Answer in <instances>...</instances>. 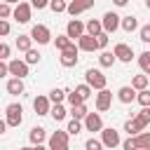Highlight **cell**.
Instances as JSON below:
<instances>
[{"mask_svg":"<svg viewBox=\"0 0 150 150\" xmlns=\"http://www.w3.org/2000/svg\"><path fill=\"white\" fill-rule=\"evenodd\" d=\"M117 98H120V103L129 105V103L136 101V89H134V87H120V89H117Z\"/></svg>","mask_w":150,"mask_h":150,"instance_id":"obj_17","label":"cell"},{"mask_svg":"<svg viewBox=\"0 0 150 150\" xmlns=\"http://www.w3.org/2000/svg\"><path fill=\"white\" fill-rule=\"evenodd\" d=\"M5 75H9V68H7V63L0 59V77H5Z\"/></svg>","mask_w":150,"mask_h":150,"instance_id":"obj_47","label":"cell"},{"mask_svg":"<svg viewBox=\"0 0 150 150\" xmlns=\"http://www.w3.org/2000/svg\"><path fill=\"white\" fill-rule=\"evenodd\" d=\"M136 101L141 103V108H145V105H150V89H141V91L136 94Z\"/></svg>","mask_w":150,"mask_h":150,"instance_id":"obj_35","label":"cell"},{"mask_svg":"<svg viewBox=\"0 0 150 150\" xmlns=\"http://www.w3.org/2000/svg\"><path fill=\"white\" fill-rule=\"evenodd\" d=\"M75 91L82 96V101H87V98L91 96V87H89L87 82H84V84H77V87H75Z\"/></svg>","mask_w":150,"mask_h":150,"instance_id":"obj_37","label":"cell"},{"mask_svg":"<svg viewBox=\"0 0 150 150\" xmlns=\"http://www.w3.org/2000/svg\"><path fill=\"white\" fill-rule=\"evenodd\" d=\"M16 49H19V52L33 49V38H30V35H19V38H16Z\"/></svg>","mask_w":150,"mask_h":150,"instance_id":"obj_22","label":"cell"},{"mask_svg":"<svg viewBox=\"0 0 150 150\" xmlns=\"http://www.w3.org/2000/svg\"><path fill=\"white\" fill-rule=\"evenodd\" d=\"M148 89H150V82H148Z\"/></svg>","mask_w":150,"mask_h":150,"instance_id":"obj_55","label":"cell"},{"mask_svg":"<svg viewBox=\"0 0 150 150\" xmlns=\"http://www.w3.org/2000/svg\"><path fill=\"white\" fill-rule=\"evenodd\" d=\"M54 45H56L59 52H63V49H68V47L73 45V40H70L68 35H56V38H54Z\"/></svg>","mask_w":150,"mask_h":150,"instance_id":"obj_31","label":"cell"},{"mask_svg":"<svg viewBox=\"0 0 150 150\" xmlns=\"http://www.w3.org/2000/svg\"><path fill=\"white\" fill-rule=\"evenodd\" d=\"M77 54H80V47L73 42L68 49H63V52H61V56H59L61 66H63V68H73V66H77V61H80V56H77Z\"/></svg>","mask_w":150,"mask_h":150,"instance_id":"obj_4","label":"cell"},{"mask_svg":"<svg viewBox=\"0 0 150 150\" xmlns=\"http://www.w3.org/2000/svg\"><path fill=\"white\" fill-rule=\"evenodd\" d=\"M138 35H141V42H150V23L141 26L138 28Z\"/></svg>","mask_w":150,"mask_h":150,"instance_id":"obj_42","label":"cell"},{"mask_svg":"<svg viewBox=\"0 0 150 150\" xmlns=\"http://www.w3.org/2000/svg\"><path fill=\"white\" fill-rule=\"evenodd\" d=\"M0 45H2V42H0Z\"/></svg>","mask_w":150,"mask_h":150,"instance_id":"obj_56","label":"cell"},{"mask_svg":"<svg viewBox=\"0 0 150 150\" xmlns=\"http://www.w3.org/2000/svg\"><path fill=\"white\" fill-rule=\"evenodd\" d=\"M66 98H68V103H70V105H77V103H84V101H82V96H80V94H77L75 89H73V91H68V94H66Z\"/></svg>","mask_w":150,"mask_h":150,"instance_id":"obj_39","label":"cell"},{"mask_svg":"<svg viewBox=\"0 0 150 150\" xmlns=\"http://www.w3.org/2000/svg\"><path fill=\"white\" fill-rule=\"evenodd\" d=\"M7 131V120H0V136Z\"/></svg>","mask_w":150,"mask_h":150,"instance_id":"obj_48","label":"cell"},{"mask_svg":"<svg viewBox=\"0 0 150 150\" xmlns=\"http://www.w3.org/2000/svg\"><path fill=\"white\" fill-rule=\"evenodd\" d=\"M91 7H94V0H70L66 12H68L70 16H77V14H82V12L91 9Z\"/></svg>","mask_w":150,"mask_h":150,"instance_id":"obj_10","label":"cell"},{"mask_svg":"<svg viewBox=\"0 0 150 150\" xmlns=\"http://www.w3.org/2000/svg\"><path fill=\"white\" fill-rule=\"evenodd\" d=\"M7 94H12V96L23 94V80H21V77H12V80H7Z\"/></svg>","mask_w":150,"mask_h":150,"instance_id":"obj_19","label":"cell"},{"mask_svg":"<svg viewBox=\"0 0 150 150\" xmlns=\"http://www.w3.org/2000/svg\"><path fill=\"white\" fill-rule=\"evenodd\" d=\"M30 38H33V42H38V45H49V42H52V33H49V28H47L45 23H35V26L30 28Z\"/></svg>","mask_w":150,"mask_h":150,"instance_id":"obj_6","label":"cell"},{"mask_svg":"<svg viewBox=\"0 0 150 150\" xmlns=\"http://www.w3.org/2000/svg\"><path fill=\"white\" fill-rule=\"evenodd\" d=\"M138 66H141V70L150 77V52H143V54H138Z\"/></svg>","mask_w":150,"mask_h":150,"instance_id":"obj_30","label":"cell"},{"mask_svg":"<svg viewBox=\"0 0 150 150\" xmlns=\"http://www.w3.org/2000/svg\"><path fill=\"white\" fill-rule=\"evenodd\" d=\"M2 2H9L12 5V2H21V0H2Z\"/></svg>","mask_w":150,"mask_h":150,"instance_id":"obj_52","label":"cell"},{"mask_svg":"<svg viewBox=\"0 0 150 150\" xmlns=\"http://www.w3.org/2000/svg\"><path fill=\"white\" fill-rule=\"evenodd\" d=\"M5 120H7V127H19L21 122H23V108H21V103H9L7 108H5Z\"/></svg>","mask_w":150,"mask_h":150,"instance_id":"obj_2","label":"cell"},{"mask_svg":"<svg viewBox=\"0 0 150 150\" xmlns=\"http://www.w3.org/2000/svg\"><path fill=\"white\" fill-rule=\"evenodd\" d=\"M87 33V28H84V23L80 21V19H70L68 21V26H66V35L70 38V40H77V38H82Z\"/></svg>","mask_w":150,"mask_h":150,"instance_id":"obj_9","label":"cell"},{"mask_svg":"<svg viewBox=\"0 0 150 150\" xmlns=\"http://www.w3.org/2000/svg\"><path fill=\"white\" fill-rule=\"evenodd\" d=\"M110 105H112V91L101 89V91L96 94V110H98V112H105Z\"/></svg>","mask_w":150,"mask_h":150,"instance_id":"obj_13","label":"cell"},{"mask_svg":"<svg viewBox=\"0 0 150 150\" xmlns=\"http://www.w3.org/2000/svg\"><path fill=\"white\" fill-rule=\"evenodd\" d=\"M30 12H33V5H30V2H16L12 16H14V21H19V23H28V21H30Z\"/></svg>","mask_w":150,"mask_h":150,"instance_id":"obj_7","label":"cell"},{"mask_svg":"<svg viewBox=\"0 0 150 150\" xmlns=\"http://www.w3.org/2000/svg\"><path fill=\"white\" fill-rule=\"evenodd\" d=\"M145 7H148V9H150V0H145Z\"/></svg>","mask_w":150,"mask_h":150,"instance_id":"obj_53","label":"cell"},{"mask_svg":"<svg viewBox=\"0 0 150 150\" xmlns=\"http://www.w3.org/2000/svg\"><path fill=\"white\" fill-rule=\"evenodd\" d=\"M124 131H127L129 136H136V134H141L143 129H141V124H138L136 117H134V120H127V122H124Z\"/></svg>","mask_w":150,"mask_h":150,"instance_id":"obj_29","label":"cell"},{"mask_svg":"<svg viewBox=\"0 0 150 150\" xmlns=\"http://www.w3.org/2000/svg\"><path fill=\"white\" fill-rule=\"evenodd\" d=\"M112 52H115L117 61H122V63H131V59H134V49H131L127 42H117Z\"/></svg>","mask_w":150,"mask_h":150,"instance_id":"obj_11","label":"cell"},{"mask_svg":"<svg viewBox=\"0 0 150 150\" xmlns=\"http://www.w3.org/2000/svg\"><path fill=\"white\" fill-rule=\"evenodd\" d=\"M19 150H35V145H23V148H19Z\"/></svg>","mask_w":150,"mask_h":150,"instance_id":"obj_50","label":"cell"},{"mask_svg":"<svg viewBox=\"0 0 150 150\" xmlns=\"http://www.w3.org/2000/svg\"><path fill=\"white\" fill-rule=\"evenodd\" d=\"M84 129H87V131H101V129H103L101 115H98V112H87V117H84Z\"/></svg>","mask_w":150,"mask_h":150,"instance_id":"obj_16","label":"cell"},{"mask_svg":"<svg viewBox=\"0 0 150 150\" xmlns=\"http://www.w3.org/2000/svg\"><path fill=\"white\" fill-rule=\"evenodd\" d=\"M49 115L54 117V122H61V120H66V108H63V103H54L52 105V110H49Z\"/></svg>","mask_w":150,"mask_h":150,"instance_id":"obj_24","label":"cell"},{"mask_svg":"<svg viewBox=\"0 0 150 150\" xmlns=\"http://www.w3.org/2000/svg\"><path fill=\"white\" fill-rule=\"evenodd\" d=\"M134 141H136V148H150V131H141V134H136L134 136Z\"/></svg>","mask_w":150,"mask_h":150,"instance_id":"obj_28","label":"cell"},{"mask_svg":"<svg viewBox=\"0 0 150 150\" xmlns=\"http://www.w3.org/2000/svg\"><path fill=\"white\" fill-rule=\"evenodd\" d=\"M96 40H98V49H105V47H108V40H110V33L103 30V33L96 35Z\"/></svg>","mask_w":150,"mask_h":150,"instance_id":"obj_40","label":"cell"},{"mask_svg":"<svg viewBox=\"0 0 150 150\" xmlns=\"http://www.w3.org/2000/svg\"><path fill=\"white\" fill-rule=\"evenodd\" d=\"M115 61H117L115 52H105V49H101V54H98V63H101L103 68H110Z\"/></svg>","mask_w":150,"mask_h":150,"instance_id":"obj_20","label":"cell"},{"mask_svg":"<svg viewBox=\"0 0 150 150\" xmlns=\"http://www.w3.org/2000/svg\"><path fill=\"white\" fill-rule=\"evenodd\" d=\"M12 7H9V2H0V19H9L12 16Z\"/></svg>","mask_w":150,"mask_h":150,"instance_id":"obj_41","label":"cell"},{"mask_svg":"<svg viewBox=\"0 0 150 150\" xmlns=\"http://www.w3.org/2000/svg\"><path fill=\"white\" fill-rule=\"evenodd\" d=\"M101 23H103V30L105 33H115L120 28V23H122V16H117L115 12H105L103 19H101Z\"/></svg>","mask_w":150,"mask_h":150,"instance_id":"obj_8","label":"cell"},{"mask_svg":"<svg viewBox=\"0 0 150 150\" xmlns=\"http://www.w3.org/2000/svg\"><path fill=\"white\" fill-rule=\"evenodd\" d=\"M7 68H9V75H14V77H26L28 75V63L26 61H21V59H12L9 63H7Z\"/></svg>","mask_w":150,"mask_h":150,"instance_id":"obj_12","label":"cell"},{"mask_svg":"<svg viewBox=\"0 0 150 150\" xmlns=\"http://www.w3.org/2000/svg\"><path fill=\"white\" fill-rule=\"evenodd\" d=\"M35 150H49V148H45V145H35Z\"/></svg>","mask_w":150,"mask_h":150,"instance_id":"obj_51","label":"cell"},{"mask_svg":"<svg viewBox=\"0 0 150 150\" xmlns=\"http://www.w3.org/2000/svg\"><path fill=\"white\" fill-rule=\"evenodd\" d=\"M68 131H54L49 138H47V148L49 150H70L68 145Z\"/></svg>","mask_w":150,"mask_h":150,"instance_id":"obj_3","label":"cell"},{"mask_svg":"<svg viewBox=\"0 0 150 150\" xmlns=\"http://www.w3.org/2000/svg\"><path fill=\"white\" fill-rule=\"evenodd\" d=\"M136 150H150V148H136Z\"/></svg>","mask_w":150,"mask_h":150,"instance_id":"obj_54","label":"cell"},{"mask_svg":"<svg viewBox=\"0 0 150 150\" xmlns=\"http://www.w3.org/2000/svg\"><path fill=\"white\" fill-rule=\"evenodd\" d=\"M33 108H35V112L38 115H49V110H52V101H49V96H35L33 98Z\"/></svg>","mask_w":150,"mask_h":150,"instance_id":"obj_15","label":"cell"},{"mask_svg":"<svg viewBox=\"0 0 150 150\" xmlns=\"http://www.w3.org/2000/svg\"><path fill=\"white\" fill-rule=\"evenodd\" d=\"M84 150H103V143H101L98 138H87Z\"/></svg>","mask_w":150,"mask_h":150,"instance_id":"obj_38","label":"cell"},{"mask_svg":"<svg viewBox=\"0 0 150 150\" xmlns=\"http://www.w3.org/2000/svg\"><path fill=\"white\" fill-rule=\"evenodd\" d=\"M84 82L91 87V89H96V91H101V89H105V84H108V80H105V75L98 70V68H89L87 73H84Z\"/></svg>","mask_w":150,"mask_h":150,"instance_id":"obj_1","label":"cell"},{"mask_svg":"<svg viewBox=\"0 0 150 150\" xmlns=\"http://www.w3.org/2000/svg\"><path fill=\"white\" fill-rule=\"evenodd\" d=\"M77 47H80L82 52H96V49H98V40H96V35L84 33L82 38H77Z\"/></svg>","mask_w":150,"mask_h":150,"instance_id":"obj_14","label":"cell"},{"mask_svg":"<svg viewBox=\"0 0 150 150\" xmlns=\"http://www.w3.org/2000/svg\"><path fill=\"white\" fill-rule=\"evenodd\" d=\"M66 94H68L66 89H59V87H54V89L49 91V101H52V103H61V101L66 98Z\"/></svg>","mask_w":150,"mask_h":150,"instance_id":"obj_32","label":"cell"},{"mask_svg":"<svg viewBox=\"0 0 150 150\" xmlns=\"http://www.w3.org/2000/svg\"><path fill=\"white\" fill-rule=\"evenodd\" d=\"M82 127H84V124H82L80 120H75V117H73V120L68 122V127H66V131H68L70 136H77V134L82 131Z\"/></svg>","mask_w":150,"mask_h":150,"instance_id":"obj_33","label":"cell"},{"mask_svg":"<svg viewBox=\"0 0 150 150\" xmlns=\"http://www.w3.org/2000/svg\"><path fill=\"white\" fill-rule=\"evenodd\" d=\"M148 82H150V77L143 73V75H134V80H131V87L136 89V91H141V89H148Z\"/></svg>","mask_w":150,"mask_h":150,"instance_id":"obj_23","label":"cell"},{"mask_svg":"<svg viewBox=\"0 0 150 150\" xmlns=\"http://www.w3.org/2000/svg\"><path fill=\"white\" fill-rule=\"evenodd\" d=\"M9 54H12V49H9V45H5V42H2V45H0V59L5 61V59H9Z\"/></svg>","mask_w":150,"mask_h":150,"instance_id":"obj_43","label":"cell"},{"mask_svg":"<svg viewBox=\"0 0 150 150\" xmlns=\"http://www.w3.org/2000/svg\"><path fill=\"white\" fill-rule=\"evenodd\" d=\"M122 148H124V150H136V141H134V136H129L127 141H122Z\"/></svg>","mask_w":150,"mask_h":150,"instance_id":"obj_44","label":"cell"},{"mask_svg":"<svg viewBox=\"0 0 150 150\" xmlns=\"http://www.w3.org/2000/svg\"><path fill=\"white\" fill-rule=\"evenodd\" d=\"M23 61H26L28 66L38 63V61H40V52H38V49H28V52H26V59H23Z\"/></svg>","mask_w":150,"mask_h":150,"instance_id":"obj_36","label":"cell"},{"mask_svg":"<svg viewBox=\"0 0 150 150\" xmlns=\"http://www.w3.org/2000/svg\"><path fill=\"white\" fill-rule=\"evenodd\" d=\"M112 2H115V5H117V7H124V5H127V2H129V0H112Z\"/></svg>","mask_w":150,"mask_h":150,"instance_id":"obj_49","label":"cell"},{"mask_svg":"<svg viewBox=\"0 0 150 150\" xmlns=\"http://www.w3.org/2000/svg\"><path fill=\"white\" fill-rule=\"evenodd\" d=\"M28 141H30L33 145H42V143L47 141V131H45L42 127H33V129L28 131Z\"/></svg>","mask_w":150,"mask_h":150,"instance_id":"obj_18","label":"cell"},{"mask_svg":"<svg viewBox=\"0 0 150 150\" xmlns=\"http://www.w3.org/2000/svg\"><path fill=\"white\" fill-rule=\"evenodd\" d=\"M0 35H9V21L0 19Z\"/></svg>","mask_w":150,"mask_h":150,"instance_id":"obj_46","label":"cell"},{"mask_svg":"<svg viewBox=\"0 0 150 150\" xmlns=\"http://www.w3.org/2000/svg\"><path fill=\"white\" fill-rule=\"evenodd\" d=\"M30 5H33V9H45V7H49V0H30Z\"/></svg>","mask_w":150,"mask_h":150,"instance_id":"obj_45","label":"cell"},{"mask_svg":"<svg viewBox=\"0 0 150 150\" xmlns=\"http://www.w3.org/2000/svg\"><path fill=\"white\" fill-rule=\"evenodd\" d=\"M101 143H103V148H117V145H122V138H120V131H115L112 127H103L101 129Z\"/></svg>","mask_w":150,"mask_h":150,"instance_id":"obj_5","label":"cell"},{"mask_svg":"<svg viewBox=\"0 0 150 150\" xmlns=\"http://www.w3.org/2000/svg\"><path fill=\"white\" fill-rule=\"evenodd\" d=\"M49 9H52L54 14H61V12L68 9V2H66V0H49Z\"/></svg>","mask_w":150,"mask_h":150,"instance_id":"obj_34","label":"cell"},{"mask_svg":"<svg viewBox=\"0 0 150 150\" xmlns=\"http://www.w3.org/2000/svg\"><path fill=\"white\" fill-rule=\"evenodd\" d=\"M120 26H122V30H127V33H134V30L138 28V19H136V16H124Z\"/></svg>","mask_w":150,"mask_h":150,"instance_id":"obj_26","label":"cell"},{"mask_svg":"<svg viewBox=\"0 0 150 150\" xmlns=\"http://www.w3.org/2000/svg\"><path fill=\"white\" fill-rule=\"evenodd\" d=\"M87 105L84 103H77V105H70V117H75V120H84L87 117Z\"/></svg>","mask_w":150,"mask_h":150,"instance_id":"obj_27","label":"cell"},{"mask_svg":"<svg viewBox=\"0 0 150 150\" xmlns=\"http://www.w3.org/2000/svg\"><path fill=\"white\" fill-rule=\"evenodd\" d=\"M136 122L141 124V129H145L150 124V105H145V108H141V112H136Z\"/></svg>","mask_w":150,"mask_h":150,"instance_id":"obj_25","label":"cell"},{"mask_svg":"<svg viewBox=\"0 0 150 150\" xmlns=\"http://www.w3.org/2000/svg\"><path fill=\"white\" fill-rule=\"evenodd\" d=\"M84 28H87L89 35H98V33H103V23H101L98 19H89V21L84 23Z\"/></svg>","mask_w":150,"mask_h":150,"instance_id":"obj_21","label":"cell"}]
</instances>
